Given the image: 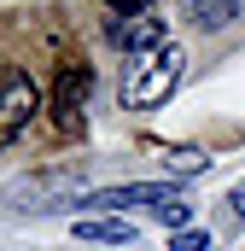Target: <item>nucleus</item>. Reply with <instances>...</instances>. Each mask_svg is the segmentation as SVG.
<instances>
[{"label": "nucleus", "instance_id": "obj_1", "mask_svg": "<svg viewBox=\"0 0 245 251\" xmlns=\"http://www.w3.org/2000/svg\"><path fill=\"white\" fill-rule=\"evenodd\" d=\"M181 76H187V53L175 47V41H164L158 53H146V64L134 70V82H128L122 100H128L134 111H158V105L181 88Z\"/></svg>", "mask_w": 245, "mask_h": 251}, {"label": "nucleus", "instance_id": "obj_2", "mask_svg": "<svg viewBox=\"0 0 245 251\" xmlns=\"http://www.w3.org/2000/svg\"><path fill=\"white\" fill-rule=\"evenodd\" d=\"M76 193H82V170H35V176H24V181H12V187H6V204H12V210L41 216V210L76 204Z\"/></svg>", "mask_w": 245, "mask_h": 251}, {"label": "nucleus", "instance_id": "obj_3", "mask_svg": "<svg viewBox=\"0 0 245 251\" xmlns=\"http://www.w3.org/2000/svg\"><path fill=\"white\" fill-rule=\"evenodd\" d=\"M181 193L175 181H122V187H99L88 193L76 210H88V216H99V210H128V204H146V210H164V204H175Z\"/></svg>", "mask_w": 245, "mask_h": 251}, {"label": "nucleus", "instance_id": "obj_4", "mask_svg": "<svg viewBox=\"0 0 245 251\" xmlns=\"http://www.w3.org/2000/svg\"><path fill=\"white\" fill-rule=\"evenodd\" d=\"M35 111H41V88H35L24 70H6V88H0V146H12V140L29 128Z\"/></svg>", "mask_w": 245, "mask_h": 251}, {"label": "nucleus", "instance_id": "obj_5", "mask_svg": "<svg viewBox=\"0 0 245 251\" xmlns=\"http://www.w3.org/2000/svg\"><path fill=\"white\" fill-rule=\"evenodd\" d=\"M105 41H111V47H122V53H158V47L170 41V24H164V18H152V12L111 18V24H105Z\"/></svg>", "mask_w": 245, "mask_h": 251}, {"label": "nucleus", "instance_id": "obj_6", "mask_svg": "<svg viewBox=\"0 0 245 251\" xmlns=\"http://www.w3.org/2000/svg\"><path fill=\"white\" fill-rule=\"evenodd\" d=\"M88 88H94V70H88V64H64V70H59V88H53V111H59V123H64V128H76V111H82Z\"/></svg>", "mask_w": 245, "mask_h": 251}, {"label": "nucleus", "instance_id": "obj_7", "mask_svg": "<svg viewBox=\"0 0 245 251\" xmlns=\"http://www.w3.org/2000/svg\"><path fill=\"white\" fill-rule=\"evenodd\" d=\"M76 240H94V246H134V222H128V216H82V222H76Z\"/></svg>", "mask_w": 245, "mask_h": 251}, {"label": "nucleus", "instance_id": "obj_8", "mask_svg": "<svg viewBox=\"0 0 245 251\" xmlns=\"http://www.w3.org/2000/svg\"><path fill=\"white\" fill-rule=\"evenodd\" d=\"M240 12H245V0H187V18L204 24V29H222V24H234Z\"/></svg>", "mask_w": 245, "mask_h": 251}, {"label": "nucleus", "instance_id": "obj_9", "mask_svg": "<svg viewBox=\"0 0 245 251\" xmlns=\"http://www.w3.org/2000/svg\"><path fill=\"white\" fill-rule=\"evenodd\" d=\"M158 164H164L175 181H187V176H204V170H210V158H204L198 146H164V158H158Z\"/></svg>", "mask_w": 245, "mask_h": 251}, {"label": "nucleus", "instance_id": "obj_10", "mask_svg": "<svg viewBox=\"0 0 245 251\" xmlns=\"http://www.w3.org/2000/svg\"><path fill=\"white\" fill-rule=\"evenodd\" d=\"M170 251H210V240L198 228H181V234H170Z\"/></svg>", "mask_w": 245, "mask_h": 251}, {"label": "nucleus", "instance_id": "obj_11", "mask_svg": "<svg viewBox=\"0 0 245 251\" xmlns=\"http://www.w3.org/2000/svg\"><path fill=\"white\" fill-rule=\"evenodd\" d=\"M117 18H134V12H152V0H105Z\"/></svg>", "mask_w": 245, "mask_h": 251}, {"label": "nucleus", "instance_id": "obj_12", "mask_svg": "<svg viewBox=\"0 0 245 251\" xmlns=\"http://www.w3.org/2000/svg\"><path fill=\"white\" fill-rule=\"evenodd\" d=\"M228 210H234V222H245V181L228 193Z\"/></svg>", "mask_w": 245, "mask_h": 251}, {"label": "nucleus", "instance_id": "obj_13", "mask_svg": "<svg viewBox=\"0 0 245 251\" xmlns=\"http://www.w3.org/2000/svg\"><path fill=\"white\" fill-rule=\"evenodd\" d=\"M0 88H6V70H0Z\"/></svg>", "mask_w": 245, "mask_h": 251}]
</instances>
